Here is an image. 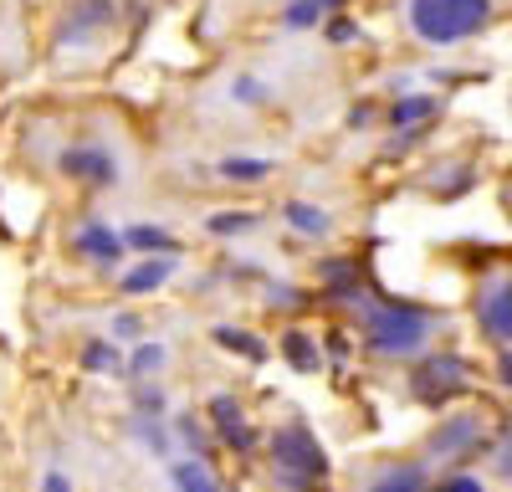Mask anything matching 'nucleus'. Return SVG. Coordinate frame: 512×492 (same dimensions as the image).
<instances>
[{
	"label": "nucleus",
	"instance_id": "nucleus-1",
	"mask_svg": "<svg viewBox=\"0 0 512 492\" xmlns=\"http://www.w3.org/2000/svg\"><path fill=\"white\" fill-rule=\"evenodd\" d=\"M492 0H410V26L436 41V47H451V41H466L472 31L487 26Z\"/></svg>",
	"mask_w": 512,
	"mask_h": 492
},
{
	"label": "nucleus",
	"instance_id": "nucleus-2",
	"mask_svg": "<svg viewBox=\"0 0 512 492\" xmlns=\"http://www.w3.org/2000/svg\"><path fill=\"white\" fill-rule=\"evenodd\" d=\"M364 334L379 354H415L431 334V318L400 303H364Z\"/></svg>",
	"mask_w": 512,
	"mask_h": 492
},
{
	"label": "nucleus",
	"instance_id": "nucleus-3",
	"mask_svg": "<svg viewBox=\"0 0 512 492\" xmlns=\"http://www.w3.org/2000/svg\"><path fill=\"white\" fill-rule=\"evenodd\" d=\"M272 462H277L287 487H318L328 477V457L308 426H282L272 436Z\"/></svg>",
	"mask_w": 512,
	"mask_h": 492
},
{
	"label": "nucleus",
	"instance_id": "nucleus-4",
	"mask_svg": "<svg viewBox=\"0 0 512 492\" xmlns=\"http://www.w3.org/2000/svg\"><path fill=\"white\" fill-rule=\"evenodd\" d=\"M461 380H466V364H461V359H451V354H441V359H420V369H415V400L436 405V400L456 395Z\"/></svg>",
	"mask_w": 512,
	"mask_h": 492
},
{
	"label": "nucleus",
	"instance_id": "nucleus-5",
	"mask_svg": "<svg viewBox=\"0 0 512 492\" xmlns=\"http://www.w3.org/2000/svg\"><path fill=\"white\" fill-rule=\"evenodd\" d=\"M210 421L221 426V441H226L231 451H246V446H251V421L241 416V405H236L231 395H216V400H210Z\"/></svg>",
	"mask_w": 512,
	"mask_h": 492
},
{
	"label": "nucleus",
	"instance_id": "nucleus-6",
	"mask_svg": "<svg viewBox=\"0 0 512 492\" xmlns=\"http://www.w3.org/2000/svg\"><path fill=\"white\" fill-rule=\"evenodd\" d=\"M72 246H77L82 257L103 262V267H113V262L123 257V236H118V231H108V226H82V231L72 236Z\"/></svg>",
	"mask_w": 512,
	"mask_h": 492
},
{
	"label": "nucleus",
	"instance_id": "nucleus-7",
	"mask_svg": "<svg viewBox=\"0 0 512 492\" xmlns=\"http://www.w3.org/2000/svg\"><path fill=\"white\" fill-rule=\"evenodd\" d=\"M482 323H487V334H492V339H507V344H512V277L497 282L492 293H487V303H482Z\"/></svg>",
	"mask_w": 512,
	"mask_h": 492
},
{
	"label": "nucleus",
	"instance_id": "nucleus-8",
	"mask_svg": "<svg viewBox=\"0 0 512 492\" xmlns=\"http://www.w3.org/2000/svg\"><path fill=\"white\" fill-rule=\"evenodd\" d=\"M62 170L77 175V180H113L118 164H113V154H103V149H67Z\"/></svg>",
	"mask_w": 512,
	"mask_h": 492
},
{
	"label": "nucleus",
	"instance_id": "nucleus-9",
	"mask_svg": "<svg viewBox=\"0 0 512 492\" xmlns=\"http://www.w3.org/2000/svg\"><path fill=\"white\" fill-rule=\"evenodd\" d=\"M169 272H175V267H169V262H139L134 272H128L118 287H123V293L128 298H139V293H154V287H164V277Z\"/></svg>",
	"mask_w": 512,
	"mask_h": 492
},
{
	"label": "nucleus",
	"instance_id": "nucleus-10",
	"mask_svg": "<svg viewBox=\"0 0 512 492\" xmlns=\"http://www.w3.org/2000/svg\"><path fill=\"white\" fill-rule=\"evenodd\" d=\"M466 436H477V421H472V416H461V421H451L446 431H436L431 451H436V457H456V451H466Z\"/></svg>",
	"mask_w": 512,
	"mask_h": 492
},
{
	"label": "nucleus",
	"instance_id": "nucleus-11",
	"mask_svg": "<svg viewBox=\"0 0 512 492\" xmlns=\"http://www.w3.org/2000/svg\"><path fill=\"white\" fill-rule=\"evenodd\" d=\"M216 344H221V349H236V354H246L251 364H262V359H267V344L256 339V334H246V328H216Z\"/></svg>",
	"mask_w": 512,
	"mask_h": 492
},
{
	"label": "nucleus",
	"instance_id": "nucleus-12",
	"mask_svg": "<svg viewBox=\"0 0 512 492\" xmlns=\"http://www.w3.org/2000/svg\"><path fill=\"white\" fill-rule=\"evenodd\" d=\"M175 492H221V487H216V477H210V467H205V462H195V457H190V462H180V467H175Z\"/></svg>",
	"mask_w": 512,
	"mask_h": 492
},
{
	"label": "nucleus",
	"instance_id": "nucleus-13",
	"mask_svg": "<svg viewBox=\"0 0 512 492\" xmlns=\"http://www.w3.org/2000/svg\"><path fill=\"white\" fill-rule=\"evenodd\" d=\"M369 492H425V477L415 467H395V472H384L379 482H369Z\"/></svg>",
	"mask_w": 512,
	"mask_h": 492
},
{
	"label": "nucleus",
	"instance_id": "nucleus-14",
	"mask_svg": "<svg viewBox=\"0 0 512 492\" xmlns=\"http://www.w3.org/2000/svg\"><path fill=\"white\" fill-rule=\"evenodd\" d=\"M282 349H287L292 369H318V344H313L308 334H297V328H292V334L282 339Z\"/></svg>",
	"mask_w": 512,
	"mask_h": 492
},
{
	"label": "nucleus",
	"instance_id": "nucleus-15",
	"mask_svg": "<svg viewBox=\"0 0 512 492\" xmlns=\"http://www.w3.org/2000/svg\"><path fill=\"white\" fill-rule=\"evenodd\" d=\"M123 246H139V252H169V231H159V226H134V231H123Z\"/></svg>",
	"mask_w": 512,
	"mask_h": 492
},
{
	"label": "nucleus",
	"instance_id": "nucleus-16",
	"mask_svg": "<svg viewBox=\"0 0 512 492\" xmlns=\"http://www.w3.org/2000/svg\"><path fill=\"white\" fill-rule=\"evenodd\" d=\"M287 221H292L297 231H308V236L328 231V216H323V211H313V205H287Z\"/></svg>",
	"mask_w": 512,
	"mask_h": 492
},
{
	"label": "nucleus",
	"instance_id": "nucleus-17",
	"mask_svg": "<svg viewBox=\"0 0 512 492\" xmlns=\"http://www.w3.org/2000/svg\"><path fill=\"white\" fill-rule=\"evenodd\" d=\"M267 170H272L267 159H226V164H221V175H226V180H262Z\"/></svg>",
	"mask_w": 512,
	"mask_h": 492
},
{
	"label": "nucleus",
	"instance_id": "nucleus-18",
	"mask_svg": "<svg viewBox=\"0 0 512 492\" xmlns=\"http://www.w3.org/2000/svg\"><path fill=\"white\" fill-rule=\"evenodd\" d=\"M328 6H333V0H297V6L287 11V26H313Z\"/></svg>",
	"mask_w": 512,
	"mask_h": 492
},
{
	"label": "nucleus",
	"instance_id": "nucleus-19",
	"mask_svg": "<svg viewBox=\"0 0 512 492\" xmlns=\"http://www.w3.org/2000/svg\"><path fill=\"white\" fill-rule=\"evenodd\" d=\"M82 364H88V369H113V375H118V349H108V344H88V349H82Z\"/></svg>",
	"mask_w": 512,
	"mask_h": 492
},
{
	"label": "nucleus",
	"instance_id": "nucleus-20",
	"mask_svg": "<svg viewBox=\"0 0 512 492\" xmlns=\"http://www.w3.org/2000/svg\"><path fill=\"white\" fill-rule=\"evenodd\" d=\"M159 364H164V349L159 344H139V354H134V364H128V369H134V375H154Z\"/></svg>",
	"mask_w": 512,
	"mask_h": 492
},
{
	"label": "nucleus",
	"instance_id": "nucleus-21",
	"mask_svg": "<svg viewBox=\"0 0 512 492\" xmlns=\"http://www.w3.org/2000/svg\"><path fill=\"white\" fill-rule=\"evenodd\" d=\"M431 108H436L431 98H405V103H395V123H420Z\"/></svg>",
	"mask_w": 512,
	"mask_h": 492
},
{
	"label": "nucleus",
	"instance_id": "nucleus-22",
	"mask_svg": "<svg viewBox=\"0 0 512 492\" xmlns=\"http://www.w3.org/2000/svg\"><path fill=\"white\" fill-rule=\"evenodd\" d=\"M251 226V216H216L210 221V231H246Z\"/></svg>",
	"mask_w": 512,
	"mask_h": 492
},
{
	"label": "nucleus",
	"instance_id": "nucleus-23",
	"mask_svg": "<svg viewBox=\"0 0 512 492\" xmlns=\"http://www.w3.org/2000/svg\"><path fill=\"white\" fill-rule=\"evenodd\" d=\"M441 492H482V482H477V477H451Z\"/></svg>",
	"mask_w": 512,
	"mask_h": 492
},
{
	"label": "nucleus",
	"instance_id": "nucleus-24",
	"mask_svg": "<svg viewBox=\"0 0 512 492\" xmlns=\"http://www.w3.org/2000/svg\"><path fill=\"white\" fill-rule=\"evenodd\" d=\"M497 472L512 477V431H507V441H502V451H497Z\"/></svg>",
	"mask_w": 512,
	"mask_h": 492
},
{
	"label": "nucleus",
	"instance_id": "nucleus-25",
	"mask_svg": "<svg viewBox=\"0 0 512 492\" xmlns=\"http://www.w3.org/2000/svg\"><path fill=\"white\" fill-rule=\"evenodd\" d=\"M41 492H72V482H67V477H62V472H52V477H47V482H41Z\"/></svg>",
	"mask_w": 512,
	"mask_h": 492
},
{
	"label": "nucleus",
	"instance_id": "nucleus-26",
	"mask_svg": "<svg viewBox=\"0 0 512 492\" xmlns=\"http://www.w3.org/2000/svg\"><path fill=\"white\" fill-rule=\"evenodd\" d=\"M328 36H333V41H349V36H354V26H349V21H333V31H328Z\"/></svg>",
	"mask_w": 512,
	"mask_h": 492
},
{
	"label": "nucleus",
	"instance_id": "nucleus-27",
	"mask_svg": "<svg viewBox=\"0 0 512 492\" xmlns=\"http://www.w3.org/2000/svg\"><path fill=\"white\" fill-rule=\"evenodd\" d=\"M502 380L512 385V359H502Z\"/></svg>",
	"mask_w": 512,
	"mask_h": 492
}]
</instances>
